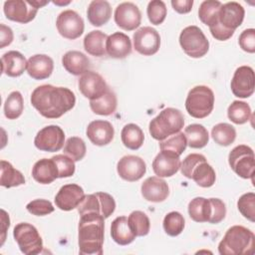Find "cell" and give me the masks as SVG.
I'll return each instance as SVG.
<instances>
[{"label":"cell","instance_id":"6da1fadb","mask_svg":"<svg viewBox=\"0 0 255 255\" xmlns=\"http://www.w3.org/2000/svg\"><path fill=\"white\" fill-rule=\"evenodd\" d=\"M32 106L47 119H58L72 110L76 104L75 94L68 88L42 85L31 95Z\"/></svg>","mask_w":255,"mask_h":255},{"label":"cell","instance_id":"7a4b0ae2","mask_svg":"<svg viewBox=\"0 0 255 255\" xmlns=\"http://www.w3.org/2000/svg\"><path fill=\"white\" fill-rule=\"evenodd\" d=\"M105 235V218L96 212L81 215L78 243L82 255H102Z\"/></svg>","mask_w":255,"mask_h":255},{"label":"cell","instance_id":"3957f363","mask_svg":"<svg viewBox=\"0 0 255 255\" xmlns=\"http://www.w3.org/2000/svg\"><path fill=\"white\" fill-rule=\"evenodd\" d=\"M255 235L241 225L231 226L218 244L221 255H251L254 252Z\"/></svg>","mask_w":255,"mask_h":255},{"label":"cell","instance_id":"277c9868","mask_svg":"<svg viewBox=\"0 0 255 255\" xmlns=\"http://www.w3.org/2000/svg\"><path fill=\"white\" fill-rule=\"evenodd\" d=\"M182 175L193 179L201 187H210L215 183L216 174L213 167L207 163L206 157L200 153H190L180 163Z\"/></svg>","mask_w":255,"mask_h":255},{"label":"cell","instance_id":"5b68a950","mask_svg":"<svg viewBox=\"0 0 255 255\" xmlns=\"http://www.w3.org/2000/svg\"><path fill=\"white\" fill-rule=\"evenodd\" d=\"M183 126L184 117L182 113L174 108H166L150 121L148 130L154 139L160 141L179 132Z\"/></svg>","mask_w":255,"mask_h":255},{"label":"cell","instance_id":"8992f818","mask_svg":"<svg viewBox=\"0 0 255 255\" xmlns=\"http://www.w3.org/2000/svg\"><path fill=\"white\" fill-rule=\"evenodd\" d=\"M214 108V93L203 85L193 87L185 100V109L188 115L195 119H204L211 114Z\"/></svg>","mask_w":255,"mask_h":255},{"label":"cell","instance_id":"52a82bcc","mask_svg":"<svg viewBox=\"0 0 255 255\" xmlns=\"http://www.w3.org/2000/svg\"><path fill=\"white\" fill-rule=\"evenodd\" d=\"M179 44L184 53L191 58H201L209 50V41L202 30L194 25L187 26L181 31Z\"/></svg>","mask_w":255,"mask_h":255},{"label":"cell","instance_id":"ba28073f","mask_svg":"<svg viewBox=\"0 0 255 255\" xmlns=\"http://www.w3.org/2000/svg\"><path fill=\"white\" fill-rule=\"evenodd\" d=\"M13 236L22 253L36 255L42 252L43 240L34 225L26 222L18 223L14 227Z\"/></svg>","mask_w":255,"mask_h":255},{"label":"cell","instance_id":"9c48e42d","mask_svg":"<svg viewBox=\"0 0 255 255\" xmlns=\"http://www.w3.org/2000/svg\"><path fill=\"white\" fill-rule=\"evenodd\" d=\"M228 162L232 170L242 178L253 180L255 156L253 149L245 144L235 146L228 155Z\"/></svg>","mask_w":255,"mask_h":255},{"label":"cell","instance_id":"30bf717a","mask_svg":"<svg viewBox=\"0 0 255 255\" xmlns=\"http://www.w3.org/2000/svg\"><path fill=\"white\" fill-rule=\"evenodd\" d=\"M77 208L80 215L87 212H96L106 219L115 212L116 201L114 197L107 192H96L85 195Z\"/></svg>","mask_w":255,"mask_h":255},{"label":"cell","instance_id":"8fae6325","mask_svg":"<svg viewBox=\"0 0 255 255\" xmlns=\"http://www.w3.org/2000/svg\"><path fill=\"white\" fill-rule=\"evenodd\" d=\"M38 9L35 0H9L5 1L3 6L6 18L21 24L31 22L36 17Z\"/></svg>","mask_w":255,"mask_h":255},{"label":"cell","instance_id":"7c38bea8","mask_svg":"<svg viewBox=\"0 0 255 255\" xmlns=\"http://www.w3.org/2000/svg\"><path fill=\"white\" fill-rule=\"evenodd\" d=\"M65 143V132L59 126L50 125L40 129L35 138V146L43 151H59Z\"/></svg>","mask_w":255,"mask_h":255},{"label":"cell","instance_id":"4fadbf2b","mask_svg":"<svg viewBox=\"0 0 255 255\" xmlns=\"http://www.w3.org/2000/svg\"><path fill=\"white\" fill-rule=\"evenodd\" d=\"M56 26L59 34L69 40L79 38L85 29L83 18L74 10H65L61 12L56 20Z\"/></svg>","mask_w":255,"mask_h":255},{"label":"cell","instance_id":"5bb4252c","mask_svg":"<svg viewBox=\"0 0 255 255\" xmlns=\"http://www.w3.org/2000/svg\"><path fill=\"white\" fill-rule=\"evenodd\" d=\"M132 40L135 51L143 56L154 55L160 47V36L158 32L148 26L137 29L133 34Z\"/></svg>","mask_w":255,"mask_h":255},{"label":"cell","instance_id":"9a60e30c","mask_svg":"<svg viewBox=\"0 0 255 255\" xmlns=\"http://www.w3.org/2000/svg\"><path fill=\"white\" fill-rule=\"evenodd\" d=\"M230 87L235 97L245 99L252 96L255 88L254 70L249 66L237 68L231 80Z\"/></svg>","mask_w":255,"mask_h":255},{"label":"cell","instance_id":"2e32d148","mask_svg":"<svg viewBox=\"0 0 255 255\" xmlns=\"http://www.w3.org/2000/svg\"><path fill=\"white\" fill-rule=\"evenodd\" d=\"M78 86L82 95L90 101L101 98L109 89L105 79L93 71L83 74L79 79Z\"/></svg>","mask_w":255,"mask_h":255},{"label":"cell","instance_id":"e0dca14e","mask_svg":"<svg viewBox=\"0 0 255 255\" xmlns=\"http://www.w3.org/2000/svg\"><path fill=\"white\" fill-rule=\"evenodd\" d=\"M115 22L123 30H135L141 22L139 8L131 2H123L115 10Z\"/></svg>","mask_w":255,"mask_h":255},{"label":"cell","instance_id":"ac0fdd59","mask_svg":"<svg viewBox=\"0 0 255 255\" xmlns=\"http://www.w3.org/2000/svg\"><path fill=\"white\" fill-rule=\"evenodd\" d=\"M117 171L127 181H137L145 174L146 164L139 156L125 155L118 161Z\"/></svg>","mask_w":255,"mask_h":255},{"label":"cell","instance_id":"d6986e66","mask_svg":"<svg viewBox=\"0 0 255 255\" xmlns=\"http://www.w3.org/2000/svg\"><path fill=\"white\" fill-rule=\"evenodd\" d=\"M85 197L84 189L75 183L63 185L55 196L56 206L64 211L77 208Z\"/></svg>","mask_w":255,"mask_h":255},{"label":"cell","instance_id":"ffe728a7","mask_svg":"<svg viewBox=\"0 0 255 255\" xmlns=\"http://www.w3.org/2000/svg\"><path fill=\"white\" fill-rule=\"evenodd\" d=\"M245 10L238 2L222 4L218 13V22L227 30L235 31L243 22Z\"/></svg>","mask_w":255,"mask_h":255},{"label":"cell","instance_id":"44dd1931","mask_svg":"<svg viewBox=\"0 0 255 255\" xmlns=\"http://www.w3.org/2000/svg\"><path fill=\"white\" fill-rule=\"evenodd\" d=\"M179 155L168 150H161L152 161V170L158 177H170L180 168Z\"/></svg>","mask_w":255,"mask_h":255},{"label":"cell","instance_id":"7402d4cb","mask_svg":"<svg viewBox=\"0 0 255 255\" xmlns=\"http://www.w3.org/2000/svg\"><path fill=\"white\" fill-rule=\"evenodd\" d=\"M86 134L93 144L103 146L109 144L113 140L115 129L110 122L96 120L88 125Z\"/></svg>","mask_w":255,"mask_h":255},{"label":"cell","instance_id":"603a6c76","mask_svg":"<svg viewBox=\"0 0 255 255\" xmlns=\"http://www.w3.org/2000/svg\"><path fill=\"white\" fill-rule=\"evenodd\" d=\"M142 197L149 202H162L169 194L166 181L158 176L147 177L140 187Z\"/></svg>","mask_w":255,"mask_h":255},{"label":"cell","instance_id":"cb8c5ba5","mask_svg":"<svg viewBox=\"0 0 255 255\" xmlns=\"http://www.w3.org/2000/svg\"><path fill=\"white\" fill-rule=\"evenodd\" d=\"M27 73L35 80H45L49 78L54 70V62L51 57L45 54L31 56L27 61Z\"/></svg>","mask_w":255,"mask_h":255},{"label":"cell","instance_id":"d4e9b609","mask_svg":"<svg viewBox=\"0 0 255 255\" xmlns=\"http://www.w3.org/2000/svg\"><path fill=\"white\" fill-rule=\"evenodd\" d=\"M106 53L115 59H125L131 53V42L128 35L116 32L106 41Z\"/></svg>","mask_w":255,"mask_h":255},{"label":"cell","instance_id":"484cf974","mask_svg":"<svg viewBox=\"0 0 255 255\" xmlns=\"http://www.w3.org/2000/svg\"><path fill=\"white\" fill-rule=\"evenodd\" d=\"M33 178L41 184H50L56 178H59V172L56 162L53 158H42L35 162L32 168Z\"/></svg>","mask_w":255,"mask_h":255},{"label":"cell","instance_id":"4316f807","mask_svg":"<svg viewBox=\"0 0 255 255\" xmlns=\"http://www.w3.org/2000/svg\"><path fill=\"white\" fill-rule=\"evenodd\" d=\"M62 65L70 74L80 76L89 71L91 62L84 53L73 50L68 51L62 57Z\"/></svg>","mask_w":255,"mask_h":255},{"label":"cell","instance_id":"83f0119b","mask_svg":"<svg viewBox=\"0 0 255 255\" xmlns=\"http://www.w3.org/2000/svg\"><path fill=\"white\" fill-rule=\"evenodd\" d=\"M2 73L8 77H19L27 68L25 57L18 51H9L1 57Z\"/></svg>","mask_w":255,"mask_h":255},{"label":"cell","instance_id":"f1b7e54d","mask_svg":"<svg viewBox=\"0 0 255 255\" xmlns=\"http://www.w3.org/2000/svg\"><path fill=\"white\" fill-rule=\"evenodd\" d=\"M112 16V7L108 1L94 0L89 4L87 17L89 22L96 27L107 24Z\"/></svg>","mask_w":255,"mask_h":255},{"label":"cell","instance_id":"f546056e","mask_svg":"<svg viewBox=\"0 0 255 255\" xmlns=\"http://www.w3.org/2000/svg\"><path fill=\"white\" fill-rule=\"evenodd\" d=\"M111 236L119 245L130 244L136 237L130 230L126 216H119L114 219L111 224Z\"/></svg>","mask_w":255,"mask_h":255},{"label":"cell","instance_id":"4dcf8cb0","mask_svg":"<svg viewBox=\"0 0 255 255\" xmlns=\"http://www.w3.org/2000/svg\"><path fill=\"white\" fill-rule=\"evenodd\" d=\"M189 217L195 222H209L212 215L210 198L195 197L188 203Z\"/></svg>","mask_w":255,"mask_h":255},{"label":"cell","instance_id":"1f68e13d","mask_svg":"<svg viewBox=\"0 0 255 255\" xmlns=\"http://www.w3.org/2000/svg\"><path fill=\"white\" fill-rule=\"evenodd\" d=\"M108 35L100 30L88 33L84 38V48L86 52L95 57H102L106 54V41Z\"/></svg>","mask_w":255,"mask_h":255},{"label":"cell","instance_id":"d6a6232c","mask_svg":"<svg viewBox=\"0 0 255 255\" xmlns=\"http://www.w3.org/2000/svg\"><path fill=\"white\" fill-rule=\"evenodd\" d=\"M118 100L116 94L111 90L108 91L99 99L90 101V108L96 115L110 116L117 110Z\"/></svg>","mask_w":255,"mask_h":255},{"label":"cell","instance_id":"836d02e7","mask_svg":"<svg viewBox=\"0 0 255 255\" xmlns=\"http://www.w3.org/2000/svg\"><path fill=\"white\" fill-rule=\"evenodd\" d=\"M121 138L126 147L131 150H136L141 147L144 140V134L137 125L128 124L121 131Z\"/></svg>","mask_w":255,"mask_h":255},{"label":"cell","instance_id":"e575fe53","mask_svg":"<svg viewBox=\"0 0 255 255\" xmlns=\"http://www.w3.org/2000/svg\"><path fill=\"white\" fill-rule=\"evenodd\" d=\"M184 134L187 140V145L191 148H202L209 140L207 129L199 124H192L185 128Z\"/></svg>","mask_w":255,"mask_h":255},{"label":"cell","instance_id":"d590c367","mask_svg":"<svg viewBox=\"0 0 255 255\" xmlns=\"http://www.w3.org/2000/svg\"><path fill=\"white\" fill-rule=\"evenodd\" d=\"M0 169V184L2 186L10 188L25 183V177L22 174V172L13 167V165L10 162L6 160H1Z\"/></svg>","mask_w":255,"mask_h":255},{"label":"cell","instance_id":"8d00e7d4","mask_svg":"<svg viewBox=\"0 0 255 255\" xmlns=\"http://www.w3.org/2000/svg\"><path fill=\"white\" fill-rule=\"evenodd\" d=\"M211 136L217 144L228 146L233 143L236 138V129L230 124L220 123L212 128Z\"/></svg>","mask_w":255,"mask_h":255},{"label":"cell","instance_id":"74e56055","mask_svg":"<svg viewBox=\"0 0 255 255\" xmlns=\"http://www.w3.org/2000/svg\"><path fill=\"white\" fill-rule=\"evenodd\" d=\"M227 116L232 123L236 125H243L250 120L252 112L247 103L233 101L227 109Z\"/></svg>","mask_w":255,"mask_h":255},{"label":"cell","instance_id":"f35d334b","mask_svg":"<svg viewBox=\"0 0 255 255\" xmlns=\"http://www.w3.org/2000/svg\"><path fill=\"white\" fill-rule=\"evenodd\" d=\"M128 226L135 236H145L150 229V221L148 216L139 210L132 211L128 218Z\"/></svg>","mask_w":255,"mask_h":255},{"label":"cell","instance_id":"ab89813d","mask_svg":"<svg viewBox=\"0 0 255 255\" xmlns=\"http://www.w3.org/2000/svg\"><path fill=\"white\" fill-rule=\"evenodd\" d=\"M222 3L217 0H205L198 9V17L200 21L208 27L218 20V13Z\"/></svg>","mask_w":255,"mask_h":255},{"label":"cell","instance_id":"60d3db41","mask_svg":"<svg viewBox=\"0 0 255 255\" xmlns=\"http://www.w3.org/2000/svg\"><path fill=\"white\" fill-rule=\"evenodd\" d=\"M24 110L23 97L20 92L14 91L9 94L4 104V115L8 120L18 119Z\"/></svg>","mask_w":255,"mask_h":255},{"label":"cell","instance_id":"b9f144b4","mask_svg":"<svg viewBox=\"0 0 255 255\" xmlns=\"http://www.w3.org/2000/svg\"><path fill=\"white\" fill-rule=\"evenodd\" d=\"M162 225L165 233L169 236L174 237L179 235L183 231L185 220L181 213L177 211H171L164 216Z\"/></svg>","mask_w":255,"mask_h":255},{"label":"cell","instance_id":"7bdbcfd3","mask_svg":"<svg viewBox=\"0 0 255 255\" xmlns=\"http://www.w3.org/2000/svg\"><path fill=\"white\" fill-rule=\"evenodd\" d=\"M186 146H187V140H186L185 134L180 131L159 141L160 150L172 151L178 154L179 156L185 150Z\"/></svg>","mask_w":255,"mask_h":255},{"label":"cell","instance_id":"ee69618b","mask_svg":"<svg viewBox=\"0 0 255 255\" xmlns=\"http://www.w3.org/2000/svg\"><path fill=\"white\" fill-rule=\"evenodd\" d=\"M87 147L85 141L78 136H71L64 146V154L70 156L74 161H80L86 155Z\"/></svg>","mask_w":255,"mask_h":255},{"label":"cell","instance_id":"f6af8a7d","mask_svg":"<svg viewBox=\"0 0 255 255\" xmlns=\"http://www.w3.org/2000/svg\"><path fill=\"white\" fill-rule=\"evenodd\" d=\"M166 6L161 0H152L148 2L146 8V14L148 20L153 25H160L166 17Z\"/></svg>","mask_w":255,"mask_h":255},{"label":"cell","instance_id":"bcb514c9","mask_svg":"<svg viewBox=\"0 0 255 255\" xmlns=\"http://www.w3.org/2000/svg\"><path fill=\"white\" fill-rule=\"evenodd\" d=\"M239 212L251 222L255 221V193L247 192L241 195L237 201Z\"/></svg>","mask_w":255,"mask_h":255},{"label":"cell","instance_id":"7dc6e473","mask_svg":"<svg viewBox=\"0 0 255 255\" xmlns=\"http://www.w3.org/2000/svg\"><path fill=\"white\" fill-rule=\"evenodd\" d=\"M52 158L57 164L59 178L70 177L75 173V161L70 156L66 154H56Z\"/></svg>","mask_w":255,"mask_h":255},{"label":"cell","instance_id":"c3c4849f","mask_svg":"<svg viewBox=\"0 0 255 255\" xmlns=\"http://www.w3.org/2000/svg\"><path fill=\"white\" fill-rule=\"evenodd\" d=\"M26 209L33 215L44 216L52 213L55 208L53 204L47 199H35L26 205Z\"/></svg>","mask_w":255,"mask_h":255},{"label":"cell","instance_id":"681fc988","mask_svg":"<svg viewBox=\"0 0 255 255\" xmlns=\"http://www.w3.org/2000/svg\"><path fill=\"white\" fill-rule=\"evenodd\" d=\"M238 43L240 48L247 52V53H254L255 52V29L250 28L244 30L239 38Z\"/></svg>","mask_w":255,"mask_h":255},{"label":"cell","instance_id":"f907efd6","mask_svg":"<svg viewBox=\"0 0 255 255\" xmlns=\"http://www.w3.org/2000/svg\"><path fill=\"white\" fill-rule=\"evenodd\" d=\"M212 204V215L209 220V223L216 224L221 222L226 215V206L225 203L219 198H210Z\"/></svg>","mask_w":255,"mask_h":255},{"label":"cell","instance_id":"816d5d0a","mask_svg":"<svg viewBox=\"0 0 255 255\" xmlns=\"http://www.w3.org/2000/svg\"><path fill=\"white\" fill-rule=\"evenodd\" d=\"M209 30L212 37L218 41H226L229 38H231L234 34V31L227 30L224 27H222L218 20L209 26Z\"/></svg>","mask_w":255,"mask_h":255},{"label":"cell","instance_id":"f5cc1de1","mask_svg":"<svg viewBox=\"0 0 255 255\" xmlns=\"http://www.w3.org/2000/svg\"><path fill=\"white\" fill-rule=\"evenodd\" d=\"M193 1L192 0H172L171 6L179 14L189 13L192 9Z\"/></svg>","mask_w":255,"mask_h":255},{"label":"cell","instance_id":"db71d44e","mask_svg":"<svg viewBox=\"0 0 255 255\" xmlns=\"http://www.w3.org/2000/svg\"><path fill=\"white\" fill-rule=\"evenodd\" d=\"M14 39L13 31L10 27L5 26L4 24H0V48H4L12 43Z\"/></svg>","mask_w":255,"mask_h":255},{"label":"cell","instance_id":"11a10c76","mask_svg":"<svg viewBox=\"0 0 255 255\" xmlns=\"http://www.w3.org/2000/svg\"><path fill=\"white\" fill-rule=\"evenodd\" d=\"M1 213H2V218H1V220H2V236H1V239H2V241H1V246L3 245V243H4V240H5V236H6V230L9 228V226H10V219H9V216L7 215V213H6V211L5 210H1Z\"/></svg>","mask_w":255,"mask_h":255}]
</instances>
